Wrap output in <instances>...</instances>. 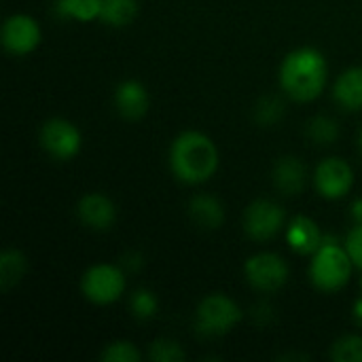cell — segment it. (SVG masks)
Instances as JSON below:
<instances>
[{
    "instance_id": "6da1fadb",
    "label": "cell",
    "mask_w": 362,
    "mask_h": 362,
    "mask_svg": "<svg viewBox=\"0 0 362 362\" xmlns=\"http://www.w3.org/2000/svg\"><path fill=\"white\" fill-rule=\"evenodd\" d=\"M170 165L180 182L202 185L218 168V148L202 132H182L170 146Z\"/></svg>"
},
{
    "instance_id": "7a4b0ae2",
    "label": "cell",
    "mask_w": 362,
    "mask_h": 362,
    "mask_svg": "<svg viewBox=\"0 0 362 362\" xmlns=\"http://www.w3.org/2000/svg\"><path fill=\"white\" fill-rule=\"evenodd\" d=\"M327 59L312 47L291 51L280 66V85L297 102L316 100L327 85Z\"/></svg>"
},
{
    "instance_id": "3957f363",
    "label": "cell",
    "mask_w": 362,
    "mask_h": 362,
    "mask_svg": "<svg viewBox=\"0 0 362 362\" xmlns=\"http://www.w3.org/2000/svg\"><path fill=\"white\" fill-rule=\"evenodd\" d=\"M352 267L354 261L346 248H341L337 242H322V246L312 255L310 276L316 288L325 293H335L350 282Z\"/></svg>"
},
{
    "instance_id": "277c9868",
    "label": "cell",
    "mask_w": 362,
    "mask_h": 362,
    "mask_svg": "<svg viewBox=\"0 0 362 362\" xmlns=\"http://www.w3.org/2000/svg\"><path fill=\"white\" fill-rule=\"evenodd\" d=\"M240 320H242L240 305L221 293H214L202 299L195 312V329L204 337L227 335Z\"/></svg>"
},
{
    "instance_id": "5b68a950",
    "label": "cell",
    "mask_w": 362,
    "mask_h": 362,
    "mask_svg": "<svg viewBox=\"0 0 362 362\" xmlns=\"http://www.w3.org/2000/svg\"><path fill=\"white\" fill-rule=\"evenodd\" d=\"M81 291L91 303L110 305L125 293V274L117 265H93L83 274Z\"/></svg>"
},
{
    "instance_id": "8992f818",
    "label": "cell",
    "mask_w": 362,
    "mask_h": 362,
    "mask_svg": "<svg viewBox=\"0 0 362 362\" xmlns=\"http://www.w3.org/2000/svg\"><path fill=\"white\" fill-rule=\"evenodd\" d=\"M246 280L252 288L261 293H276L288 282V265L276 252L252 255L244 265Z\"/></svg>"
},
{
    "instance_id": "52a82bcc",
    "label": "cell",
    "mask_w": 362,
    "mask_h": 362,
    "mask_svg": "<svg viewBox=\"0 0 362 362\" xmlns=\"http://www.w3.org/2000/svg\"><path fill=\"white\" fill-rule=\"evenodd\" d=\"M40 146L57 161H68L81 151V132L66 119H49L40 127Z\"/></svg>"
},
{
    "instance_id": "ba28073f",
    "label": "cell",
    "mask_w": 362,
    "mask_h": 362,
    "mask_svg": "<svg viewBox=\"0 0 362 362\" xmlns=\"http://www.w3.org/2000/svg\"><path fill=\"white\" fill-rule=\"evenodd\" d=\"M284 221L286 214L282 206L269 199H257L244 212V231L250 240L267 242L274 235H278V231L284 227Z\"/></svg>"
},
{
    "instance_id": "9c48e42d",
    "label": "cell",
    "mask_w": 362,
    "mask_h": 362,
    "mask_svg": "<svg viewBox=\"0 0 362 362\" xmlns=\"http://www.w3.org/2000/svg\"><path fill=\"white\" fill-rule=\"evenodd\" d=\"M316 191L327 199L346 197L354 187V172L350 163L341 157H329L318 163L314 174Z\"/></svg>"
},
{
    "instance_id": "30bf717a",
    "label": "cell",
    "mask_w": 362,
    "mask_h": 362,
    "mask_svg": "<svg viewBox=\"0 0 362 362\" xmlns=\"http://www.w3.org/2000/svg\"><path fill=\"white\" fill-rule=\"evenodd\" d=\"M40 25L30 15H11L2 25V45L13 55H28L40 42Z\"/></svg>"
},
{
    "instance_id": "8fae6325",
    "label": "cell",
    "mask_w": 362,
    "mask_h": 362,
    "mask_svg": "<svg viewBox=\"0 0 362 362\" xmlns=\"http://www.w3.org/2000/svg\"><path fill=\"white\" fill-rule=\"evenodd\" d=\"M76 214L81 218L83 225H87L89 229L95 231H106L112 227L115 218H117V208L115 204L102 195V193H87L78 199L76 206Z\"/></svg>"
},
{
    "instance_id": "7c38bea8",
    "label": "cell",
    "mask_w": 362,
    "mask_h": 362,
    "mask_svg": "<svg viewBox=\"0 0 362 362\" xmlns=\"http://www.w3.org/2000/svg\"><path fill=\"white\" fill-rule=\"evenodd\" d=\"M148 104H151L148 91L140 81H125L115 91V106H117L119 115L125 119L136 121V119L144 117L148 110Z\"/></svg>"
},
{
    "instance_id": "4fadbf2b",
    "label": "cell",
    "mask_w": 362,
    "mask_h": 362,
    "mask_svg": "<svg viewBox=\"0 0 362 362\" xmlns=\"http://www.w3.org/2000/svg\"><path fill=\"white\" fill-rule=\"evenodd\" d=\"M286 240L297 255H314L325 242L318 223L312 221L310 216H295L288 223Z\"/></svg>"
},
{
    "instance_id": "5bb4252c",
    "label": "cell",
    "mask_w": 362,
    "mask_h": 362,
    "mask_svg": "<svg viewBox=\"0 0 362 362\" xmlns=\"http://www.w3.org/2000/svg\"><path fill=\"white\" fill-rule=\"evenodd\" d=\"M189 216L197 227L214 231L225 223V208L214 195L202 193L189 202Z\"/></svg>"
},
{
    "instance_id": "9a60e30c",
    "label": "cell",
    "mask_w": 362,
    "mask_h": 362,
    "mask_svg": "<svg viewBox=\"0 0 362 362\" xmlns=\"http://www.w3.org/2000/svg\"><path fill=\"white\" fill-rule=\"evenodd\" d=\"M333 98L346 110H362V66L348 68L333 87Z\"/></svg>"
},
{
    "instance_id": "2e32d148",
    "label": "cell",
    "mask_w": 362,
    "mask_h": 362,
    "mask_svg": "<svg viewBox=\"0 0 362 362\" xmlns=\"http://www.w3.org/2000/svg\"><path fill=\"white\" fill-rule=\"evenodd\" d=\"M274 182L284 195H297L305 187V165L297 157H282L274 168Z\"/></svg>"
},
{
    "instance_id": "e0dca14e",
    "label": "cell",
    "mask_w": 362,
    "mask_h": 362,
    "mask_svg": "<svg viewBox=\"0 0 362 362\" xmlns=\"http://www.w3.org/2000/svg\"><path fill=\"white\" fill-rule=\"evenodd\" d=\"M25 272H28L25 257L15 248L4 250L2 257H0V288L4 293H8L13 286H17L21 282Z\"/></svg>"
},
{
    "instance_id": "ac0fdd59",
    "label": "cell",
    "mask_w": 362,
    "mask_h": 362,
    "mask_svg": "<svg viewBox=\"0 0 362 362\" xmlns=\"http://www.w3.org/2000/svg\"><path fill=\"white\" fill-rule=\"evenodd\" d=\"M138 15V2L136 0H102V13L100 19L112 28L129 25Z\"/></svg>"
},
{
    "instance_id": "d6986e66",
    "label": "cell",
    "mask_w": 362,
    "mask_h": 362,
    "mask_svg": "<svg viewBox=\"0 0 362 362\" xmlns=\"http://www.w3.org/2000/svg\"><path fill=\"white\" fill-rule=\"evenodd\" d=\"M57 13L76 21H93L100 19L102 0H57Z\"/></svg>"
},
{
    "instance_id": "ffe728a7",
    "label": "cell",
    "mask_w": 362,
    "mask_h": 362,
    "mask_svg": "<svg viewBox=\"0 0 362 362\" xmlns=\"http://www.w3.org/2000/svg\"><path fill=\"white\" fill-rule=\"evenodd\" d=\"M308 136L316 142V144H333L339 136V125L335 119L318 115L308 123Z\"/></svg>"
},
{
    "instance_id": "44dd1931",
    "label": "cell",
    "mask_w": 362,
    "mask_h": 362,
    "mask_svg": "<svg viewBox=\"0 0 362 362\" xmlns=\"http://www.w3.org/2000/svg\"><path fill=\"white\" fill-rule=\"evenodd\" d=\"M146 356L151 358V361H157V362H180L187 358V354H185V350L180 348V344L178 341H174V339H155L151 346H148V352H146Z\"/></svg>"
},
{
    "instance_id": "7402d4cb",
    "label": "cell",
    "mask_w": 362,
    "mask_h": 362,
    "mask_svg": "<svg viewBox=\"0 0 362 362\" xmlns=\"http://www.w3.org/2000/svg\"><path fill=\"white\" fill-rule=\"evenodd\" d=\"M331 356L335 362H362V337L346 335L333 344Z\"/></svg>"
},
{
    "instance_id": "603a6c76",
    "label": "cell",
    "mask_w": 362,
    "mask_h": 362,
    "mask_svg": "<svg viewBox=\"0 0 362 362\" xmlns=\"http://www.w3.org/2000/svg\"><path fill=\"white\" fill-rule=\"evenodd\" d=\"M284 117V104L280 98L276 95H267V98H261L257 108H255V119L261 123V125H276L280 119Z\"/></svg>"
},
{
    "instance_id": "cb8c5ba5",
    "label": "cell",
    "mask_w": 362,
    "mask_h": 362,
    "mask_svg": "<svg viewBox=\"0 0 362 362\" xmlns=\"http://www.w3.org/2000/svg\"><path fill=\"white\" fill-rule=\"evenodd\" d=\"M142 358L140 350L132 341H112L104 348L100 354V361L104 362H138Z\"/></svg>"
},
{
    "instance_id": "d4e9b609",
    "label": "cell",
    "mask_w": 362,
    "mask_h": 362,
    "mask_svg": "<svg viewBox=\"0 0 362 362\" xmlns=\"http://www.w3.org/2000/svg\"><path fill=\"white\" fill-rule=\"evenodd\" d=\"M129 308H132V314H134L136 318L148 320V318H153V316L157 314L159 303H157V297H155L151 291L138 288V291L132 295V299H129Z\"/></svg>"
},
{
    "instance_id": "484cf974",
    "label": "cell",
    "mask_w": 362,
    "mask_h": 362,
    "mask_svg": "<svg viewBox=\"0 0 362 362\" xmlns=\"http://www.w3.org/2000/svg\"><path fill=\"white\" fill-rule=\"evenodd\" d=\"M346 250H348V255L352 257L354 265L362 269V223H358V225L348 233Z\"/></svg>"
},
{
    "instance_id": "4316f807",
    "label": "cell",
    "mask_w": 362,
    "mask_h": 362,
    "mask_svg": "<svg viewBox=\"0 0 362 362\" xmlns=\"http://www.w3.org/2000/svg\"><path fill=\"white\" fill-rule=\"evenodd\" d=\"M352 218L356 223H362V197H358L354 204H352Z\"/></svg>"
},
{
    "instance_id": "83f0119b",
    "label": "cell",
    "mask_w": 362,
    "mask_h": 362,
    "mask_svg": "<svg viewBox=\"0 0 362 362\" xmlns=\"http://www.w3.org/2000/svg\"><path fill=\"white\" fill-rule=\"evenodd\" d=\"M354 320L362 325V299H358L356 303H354Z\"/></svg>"
},
{
    "instance_id": "f1b7e54d",
    "label": "cell",
    "mask_w": 362,
    "mask_h": 362,
    "mask_svg": "<svg viewBox=\"0 0 362 362\" xmlns=\"http://www.w3.org/2000/svg\"><path fill=\"white\" fill-rule=\"evenodd\" d=\"M358 146H361V153H362V129H361V136H358Z\"/></svg>"
}]
</instances>
